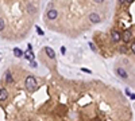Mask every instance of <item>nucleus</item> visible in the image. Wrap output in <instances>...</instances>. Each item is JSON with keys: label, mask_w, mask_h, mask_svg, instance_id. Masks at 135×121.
<instances>
[{"label": "nucleus", "mask_w": 135, "mask_h": 121, "mask_svg": "<svg viewBox=\"0 0 135 121\" xmlns=\"http://www.w3.org/2000/svg\"><path fill=\"white\" fill-rule=\"evenodd\" d=\"M26 87L30 92H34V90L37 89V79L32 77V75H29V77L26 78Z\"/></svg>", "instance_id": "nucleus-1"}, {"label": "nucleus", "mask_w": 135, "mask_h": 121, "mask_svg": "<svg viewBox=\"0 0 135 121\" xmlns=\"http://www.w3.org/2000/svg\"><path fill=\"white\" fill-rule=\"evenodd\" d=\"M116 74L119 75L120 78H123V79H126L127 77H128V74H127V71L123 69V67H116Z\"/></svg>", "instance_id": "nucleus-2"}, {"label": "nucleus", "mask_w": 135, "mask_h": 121, "mask_svg": "<svg viewBox=\"0 0 135 121\" xmlns=\"http://www.w3.org/2000/svg\"><path fill=\"white\" fill-rule=\"evenodd\" d=\"M111 38H112V40H114V42H119V40L122 39V35H120V32H119V31L114 30V31L111 32Z\"/></svg>", "instance_id": "nucleus-3"}, {"label": "nucleus", "mask_w": 135, "mask_h": 121, "mask_svg": "<svg viewBox=\"0 0 135 121\" xmlns=\"http://www.w3.org/2000/svg\"><path fill=\"white\" fill-rule=\"evenodd\" d=\"M131 35H132V32H131V30H126V31L122 34V39L124 40V42H128L130 39H131Z\"/></svg>", "instance_id": "nucleus-4"}, {"label": "nucleus", "mask_w": 135, "mask_h": 121, "mask_svg": "<svg viewBox=\"0 0 135 121\" xmlns=\"http://www.w3.org/2000/svg\"><path fill=\"white\" fill-rule=\"evenodd\" d=\"M57 16H58V12H57L56 9H49V11H47V17H49L50 20L57 19Z\"/></svg>", "instance_id": "nucleus-5"}, {"label": "nucleus", "mask_w": 135, "mask_h": 121, "mask_svg": "<svg viewBox=\"0 0 135 121\" xmlns=\"http://www.w3.org/2000/svg\"><path fill=\"white\" fill-rule=\"evenodd\" d=\"M89 20H91L92 23H99V22H100V16L96 14V12H92V14L89 15Z\"/></svg>", "instance_id": "nucleus-6"}, {"label": "nucleus", "mask_w": 135, "mask_h": 121, "mask_svg": "<svg viewBox=\"0 0 135 121\" xmlns=\"http://www.w3.org/2000/svg\"><path fill=\"white\" fill-rule=\"evenodd\" d=\"M45 51H46V54L49 55V58H51V59L56 58V52H54V50L51 49V47H45Z\"/></svg>", "instance_id": "nucleus-7"}, {"label": "nucleus", "mask_w": 135, "mask_h": 121, "mask_svg": "<svg viewBox=\"0 0 135 121\" xmlns=\"http://www.w3.org/2000/svg\"><path fill=\"white\" fill-rule=\"evenodd\" d=\"M0 100L1 101H6V98H7V90L4 89V87H1V90H0Z\"/></svg>", "instance_id": "nucleus-8"}, {"label": "nucleus", "mask_w": 135, "mask_h": 121, "mask_svg": "<svg viewBox=\"0 0 135 121\" xmlns=\"http://www.w3.org/2000/svg\"><path fill=\"white\" fill-rule=\"evenodd\" d=\"M24 57H26L29 60H32V59H34V54L31 52V50H27L26 54H24Z\"/></svg>", "instance_id": "nucleus-9"}, {"label": "nucleus", "mask_w": 135, "mask_h": 121, "mask_svg": "<svg viewBox=\"0 0 135 121\" xmlns=\"http://www.w3.org/2000/svg\"><path fill=\"white\" fill-rule=\"evenodd\" d=\"M14 54L16 55V57H22V55H23V52H22L19 49H14Z\"/></svg>", "instance_id": "nucleus-10"}, {"label": "nucleus", "mask_w": 135, "mask_h": 121, "mask_svg": "<svg viewBox=\"0 0 135 121\" xmlns=\"http://www.w3.org/2000/svg\"><path fill=\"white\" fill-rule=\"evenodd\" d=\"M6 78H7V82H12V77H11V74H10V71L6 73Z\"/></svg>", "instance_id": "nucleus-11"}, {"label": "nucleus", "mask_w": 135, "mask_h": 121, "mask_svg": "<svg viewBox=\"0 0 135 121\" xmlns=\"http://www.w3.org/2000/svg\"><path fill=\"white\" fill-rule=\"evenodd\" d=\"M0 30H1V31H4V19H3V17L0 19Z\"/></svg>", "instance_id": "nucleus-12"}, {"label": "nucleus", "mask_w": 135, "mask_h": 121, "mask_svg": "<svg viewBox=\"0 0 135 121\" xmlns=\"http://www.w3.org/2000/svg\"><path fill=\"white\" fill-rule=\"evenodd\" d=\"M37 31H38V34H39V35H43V31H42L41 28H38V27H37Z\"/></svg>", "instance_id": "nucleus-13"}, {"label": "nucleus", "mask_w": 135, "mask_h": 121, "mask_svg": "<svg viewBox=\"0 0 135 121\" xmlns=\"http://www.w3.org/2000/svg\"><path fill=\"white\" fill-rule=\"evenodd\" d=\"M131 51L135 54V43H132V46H131Z\"/></svg>", "instance_id": "nucleus-14"}, {"label": "nucleus", "mask_w": 135, "mask_h": 121, "mask_svg": "<svg viewBox=\"0 0 135 121\" xmlns=\"http://www.w3.org/2000/svg\"><path fill=\"white\" fill-rule=\"evenodd\" d=\"M82 71H85V73H91V70H88V69H85V67H82Z\"/></svg>", "instance_id": "nucleus-15"}, {"label": "nucleus", "mask_w": 135, "mask_h": 121, "mask_svg": "<svg viewBox=\"0 0 135 121\" xmlns=\"http://www.w3.org/2000/svg\"><path fill=\"white\" fill-rule=\"evenodd\" d=\"M95 1H96L97 4H101V3H103V1H104V0H95Z\"/></svg>", "instance_id": "nucleus-16"}, {"label": "nucleus", "mask_w": 135, "mask_h": 121, "mask_svg": "<svg viewBox=\"0 0 135 121\" xmlns=\"http://www.w3.org/2000/svg\"><path fill=\"white\" fill-rule=\"evenodd\" d=\"M89 46H91V49H92V50H96V47H95L92 43H89Z\"/></svg>", "instance_id": "nucleus-17"}, {"label": "nucleus", "mask_w": 135, "mask_h": 121, "mask_svg": "<svg viewBox=\"0 0 135 121\" xmlns=\"http://www.w3.org/2000/svg\"><path fill=\"white\" fill-rule=\"evenodd\" d=\"M130 97H131V100H135V94H131Z\"/></svg>", "instance_id": "nucleus-18"}, {"label": "nucleus", "mask_w": 135, "mask_h": 121, "mask_svg": "<svg viewBox=\"0 0 135 121\" xmlns=\"http://www.w3.org/2000/svg\"><path fill=\"white\" fill-rule=\"evenodd\" d=\"M119 1H120V4H123L124 1H127V0H119Z\"/></svg>", "instance_id": "nucleus-19"}, {"label": "nucleus", "mask_w": 135, "mask_h": 121, "mask_svg": "<svg viewBox=\"0 0 135 121\" xmlns=\"http://www.w3.org/2000/svg\"><path fill=\"white\" fill-rule=\"evenodd\" d=\"M132 1H134V0H127V3H132Z\"/></svg>", "instance_id": "nucleus-20"}]
</instances>
